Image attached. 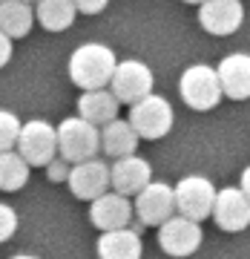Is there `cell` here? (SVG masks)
Returning <instances> with one entry per match:
<instances>
[{
	"label": "cell",
	"instance_id": "ffe728a7",
	"mask_svg": "<svg viewBox=\"0 0 250 259\" xmlns=\"http://www.w3.org/2000/svg\"><path fill=\"white\" fill-rule=\"evenodd\" d=\"M78 12H75L72 0H37L35 3V20L46 32H66L75 23Z\"/></svg>",
	"mask_w": 250,
	"mask_h": 259
},
{
	"label": "cell",
	"instance_id": "d6986e66",
	"mask_svg": "<svg viewBox=\"0 0 250 259\" xmlns=\"http://www.w3.org/2000/svg\"><path fill=\"white\" fill-rule=\"evenodd\" d=\"M35 26V9L23 0H0V32L15 40L26 37Z\"/></svg>",
	"mask_w": 250,
	"mask_h": 259
},
{
	"label": "cell",
	"instance_id": "5b68a950",
	"mask_svg": "<svg viewBox=\"0 0 250 259\" xmlns=\"http://www.w3.org/2000/svg\"><path fill=\"white\" fill-rule=\"evenodd\" d=\"M173 199H176L178 216L202 225L204 219L213 216L216 187L207 176H184V179H178V185L173 187Z\"/></svg>",
	"mask_w": 250,
	"mask_h": 259
},
{
	"label": "cell",
	"instance_id": "6da1fadb",
	"mask_svg": "<svg viewBox=\"0 0 250 259\" xmlns=\"http://www.w3.org/2000/svg\"><path fill=\"white\" fill-rule=\"evenodd\" d=\"M118 66V58L107 44H83L69 55V78L75 87H81L83 93L92 90H107L112 81V72Z\"/></svg>",
	"mask_w": 250,
	"mask_h": 259
},
{
	"label": "cell",
	"instance_id": "ba28073f",
	"mask_svg": "<svg viewBox=\"0 0 250 259\" xmlns=\"http://www.w3.org/2000/svg\"><path fill=\"white\" fill-rule=\"evenodd\" d=\"M204 242V231L198 222H190L184 216H170L161 228H158V245L164 250L167 256H176V259H184V256H193L195 250L202 248Z\"/></svg>",
	"mask_w": 250,
	"mask_h": 259
},
{
	"label": "cell",
	"instance_id": "7402d4cb",
	"mask_svg": "<svg viewBox=\"0 0 250 259\" xmlns=\"http://www.w3.org/2000/svg\"><path fill=\"white\" fill-rule=\"evenodd\" d=\"M20 136V118L12 110H0V153L15 150Z\"/></svg>",
	"mask_w": 250,
	"mask_h": 259
},
{
	"label": "cell",
	"instance_id": "3957f363",
	"mask_svg": "<svg viewBox=\"0 0 250 259\" xmlns=\"http://www.w3.org/2000/svg\"><path fill=\"white\" fill-rule=\"evenodd\" d=\"M178 93H181V101L195 112H210L219 107L222 101V83H219V75H216V66L210 64H193L187 66L181 78H178Z\"/></svg>",
	"mask_w": 250,
	"mask_h": 259
},
{
	"label": "cell",
	"instance_id": "4316f807",
	"mask_svg": "<svg viewBox=\"0 0 250 259\" xmlns=\"http://www.w3.org/2000/svg\"><path fill=\"white\" fill-rule=\"evenodd\" d=\"M239 190L247 196V202H250V164L241 170V185H239Z\"/></svg>",
	"mask_w": 250,
	"mask_h": 259
},
{
	"label": "cell",
	"instance_id": "5bb4252c",
	"mask_svg": "<svg viewBox=\"0 0 250 259\" xmlns=\"http://www.w3.org/2000/svg\"><path fill=\"white\" fill-rule=\"evenodd\" d=\"M132 202L121 193H104L89 204V222L98 228L101 233L107 231H121V228H130L132 222Z\"/></svg>",
	"mask_w": 250,
	"mask_h": 259
},
{
	"label": "cell",
	"instance_id": "cb8c5ba5",
	"mask_svg": "<svg viewBox=\"0 0 250 259\" xmlns=\"http://www.w3.org/2000/svg\"><path fill=\"white\" fill-rule=\"evenodd\" d=\"M69 170H72L69 161H64L61 156H55L46 164V179H49V182H66V179H69Z\"/></svg>",
	"mask_w": 250,
	"mask_h": 259
},
{
	"label": "cell",
	"instance_id": "2e32d148",
	"mask_svg": "<svg viewBox=\"0 0 250 259\" xmlns=\"http://www.w3.org/2000/svg\"><path fill=\"white\" fill-rule=\"evenodd\" d=\"M98 259H141V233L135 228H121V231H107L98 236Z\"/></svg>",
	"mask_w": 250,
	"mask_h": 259
},
{
	"label": "cell",
	"instance_id": "e0dca14e",
	"mask_svg": "<svg viewBox=\"0 0 250 259\" xmlns=\"http://www.w3.org/2000/svg\"><path fill=\"white\" fill-rule=\"evenodd\" d=\"M78 118H83L92 127H107L110 121L118 118V101L110 90H92V93H81L78 98Z\"/></svg>",
	"mask_w": 250,
	"mask_h": 259
},
{
	"label": "cell",
	"instance_id": "44dd1931",
	"mask_svg": "<svg viewBox=\"0 0 250 259\" xmlns=\"http://www.w3.org/2000/svg\"><path fill=\"white\" fill-rule=\"evenodd\" d=\"M29 182V164L23 158L9 150V153H0V190L3 193H15Z\"/></svg>",
	"mask_w": 250,
	"mask_h": 259
},
{
	"label": "cell",
	"instance_id": "8992f818",
	"mask_svg": "<svg viewBox=\"0 0 250 259\" xmlns=\"http://www.w3.org/2000/svg\"><path fill=\"white\" fill-rule=\"evenodd\" d=\"M18 153L29 167H46L58 156V133L55 127L43 118H32L20 124V136L15 144Z\"/></svg>",
	"mask_w": 250,
	"mask_h": 259
},
{
	"label": "cell",
	"instance_id": "d4e9b609",
	"mask_svg": "<svg viewBox=\"0 0 250 259\" xmlns=\"http://www.w3.org/2000/svg\"><path fill=\"white\" fill-rule=\"evenodd\" d=\"M75 12H81V15H101L107 6H110V0H72Z\"/></svg>",
	"mask_w": 250,
	"mask_h": 259
},
{
	"label": "cell",
	"instance_id": "f546056e",
	"mask_svg": "<svg viewBox=\"0 0 250 259\" xmlns=\"http://www.w3.org/2000/svg\"><path fill=\"white\" fill-rule=\"evenodd\" d=\"M23 3H29V6H32V3H37V0H23Z\"/></svg>",
	"mask_w": 250,
	"mask_h": 259
},
{
	"label": "cell",
	"instance_id": "277c9868",
	"mask_svg": "<svg viewBox=\"0 0 250 259\" xmlns=\"http://www.w3.org/2000/svg\"><path fill=\"white\" fill-rule=\"evenodd\" d=\"M130 127L135 130L138 139H147V141H158L164 139L167 133L173 130L176 124V115H173V104L161 98V95H147L141 98L138 104L130 107Z\"/></svg>",
	"mask_w": 250,
	"mask_h": 259
},
{
	"label": "cell",
	"instance_id": "7c38bea8",
	"mask_svg": "<svg viewBox=\"0 0 250 259\" xmlns=\"http://www.w3.org/2000/svg\"><path fill=\"white\" fill-rule=\"evenodd\" d=\"M149 182H153V167H149L147 158H141V156L118 158V161H112V167H110L112 193H121V196H127V199H130V196L135 199Z\"/></svg>",
	"mask_w": 250,
	"mask_h": 259
},
{
	"label": "cell",
	"instance_id": "603a6c76",
	"mask_svg": "<svg viewBox=\"0 0 250 259\" xmlns=\"http://www.w3.org/2000/svg\"><path fill=\"white\" fill-rule=\"evenodd\" d=\"M18 210L12 207V204H3L0 202V245L3 242H9L15 233H18Z\"/></svg>",
	"mask_w": 250,
	"mask_h": 259
},
{
	"label": "cell",
	"instance_id": "484cf974",
	"mask_svg": "<svg viewBox=\"0 0 250 259\" xmlns=\"http://www.w3.org/2000/svg\"><path fill=\"white\" fill-rule=\"evenodd\" d=\"M12 52H15V49H12V40L3 35V32H0V69H3V66L12 61Z\"/></svg>",
	"mask_w": 250,
	"mask_h": 259
},
{
	"label": "cell",
	"instance_id": "7a4b0ae2",
	"mask_svg": "<svg viewBox=\"0 0 250 259\" xmlns=\"http://www.w3.org/2000/svg\"><path fill=\"white\" fill-rule=\"evenodd\" d=\"M55 133H58V156L69 164L89 161L101 153V130L86 124L78 115L64 118L55 127Z\"/></svg>",
	"mask_w": 250,
	"mask_h": 259
},
{
	"label": "cell",
	"instance_id": "30bf717a",
	"mask_svg": "<svg viewBox=\"0 0 250 259\" xmlns=\"http://www.w3.org/2000/svg\"><path fill=\"white\" fill-rule=\"evenodd\" d=\"M66 185H69L72 196H78L83 202H95L98 196L110 193V164L104 158H89V161L72 164Z\"/></svg>",
	"mask_w": 250,
	"mask_h": 259
},
{
	"label": "cell",
	"instance_id": "9c48e42d",
	"mask_svg": "<svg viewBox=\"0 0 250 259\" xmlns=\"http://www.w3.org/2000/svg\"><path fill=\"white\" fill-rule=\"evenodd\" d=\"M132 213L138 216L141 225H161L176 216V199H173V187L164 182H149L135 199H132Z\"/></svg>",
	"mask_w": 250,
	"mask_h": 259
},
{
	"label": "cell",
	"instance_id": "83f0119b",
	"mask_svg": "<svg viewBox=\"0 0 250 259\" xmlns=\"http://www.w3.org/2000/svg\"><path fill=\"white\" fill-rule=\"evenodd\" d=\"M9 259H37V256H32V253H18V256H9Z\"/></svg>",
	"mask_w": 250,
	"mask_h": 259
},
{
	"label": "cell",
	"instance_id": "4fadbf2b",
	"mask_svg": "<svg viewBox=\"0 0 250 259\" xmlns=\"http://www.w3.org/2000/svg\"><path fill=\"white\" fill-rule=\"evenodd\" d=\"M213 222L227 233H241L250 225V202L239 187H222V190H216Z\"/></svg>",
	"mask_w": 250,
	"mask_h": 259
},
{
	"label": "cell",
	"instance_id": "9a60e30c",
	"mask_svg": "<svg viewBox=\"0 0 250 259\" xmlns=\"http://www.w3.org/2000/svg\"><path fill=\"white\" fill-rule=\"evenodd\" d=\"M222 95L230 101H247L250 98V55L247 52H233L224 55L222 64L216 66Z\"/></svg>",
	"mask_w": 250,
	"mask_h": 259
},
{
	"label": "cell",
	"instance_id": "f1b7e54d",
	"mask_svg": "<svg viewBox=\"0 0 250 259\" xmlns=\"http://www.w3.org/2000/svg\"><path fill=\"white\" fill-rule=\"evenodd\" d=\"M184 3H193V6H202L204 0H184Z\"/></svg>",
	"mask_w": 250,
	"mask_h": 259
},
{
	"label": "cell",
	"instance_id": "8fae6325",
	"mask_svg": "<svg viewBox=\"0 0 250 259\" xmlns=\"http://www.w3.org/2000/svg\"><path fill=\"white\" fill-rule=\"evenodd\" d=\"M198 23L210 35H233L244 23V3L241 0H204L198 6Z\"/></svg>",
	"mask_w": 250,
	"mask_h": 259
},
{
	"label": "cell",
	"instance_id": "52a82bcc",
	"mask_svg": "<svg viewBox=\"0 0 250 259\" xmlns=\"http://www.w3.org/2000/svg\"><path fill=\"white\" fill-rule=\"evenodd\" d=\"M153 69H149L144 61H135V58H127V61H118L115 72H112L110 81V93L115 95L118 104H138L141 98L153 95Z\"/></svg>",
	"mask_w": 250,
	"mask_h": 259
},
{
	"label": "cell",
	"instance_id": "ac0fdd59",
	"mask_svg": "<svg viewBox=\"0 0 250 259\" xmlns=\"http://www.w3.org/2000/svg\"><path fill=\"white\" fill-rule=\"evenodd\" d=\"M135 147H138V136L130 127V121L115 118L107 127H101V150L107 156H112L115 161L127 158V156H135Z\"/></svg>",
	"mask_w": 250,
	"mask_h": 259
}]
</instances>
